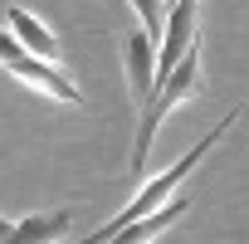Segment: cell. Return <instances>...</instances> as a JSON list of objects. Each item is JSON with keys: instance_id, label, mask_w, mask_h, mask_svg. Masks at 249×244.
Instances as JSON below:
<instances>
[{"instance_id": "5b68a950", "label": "cell", "mask_w": 249, "mask_h": 244, "mask_svg": "<svg viewBox=\"0 0 249 244\" xmlns=\"http://www.w3.org/2000/svg\"><path fill=\"white\" fill-rule=\"evenodd\" d=\"M186 210H191V200H186V195H171V200H161L152 215H142V220H132V225H122V229H117V239H122V244L157 239V234H161V229H171V225H176Z\"/></svg>"}, {"instance_id": "277c9868", "label": "cell", "mask_w": 249, "mask_h": 244, "mask_svg": "<svg viewBox=\"0 0 249 244\" xmlns=\"http://www.w3.org/2000/svg\"><path fill=\"white\" fill-rule=\"evenodd\" d=\"M122 64H127V88H132V103L142 107L152 98V73H157V44L137 30L127 35V44H122Z\"/></svg>"}, {"instance_id": "6da1fadb", "label": "cell", "mask_w": 249, "mask_h": 244, "mask_svg": "<svg viewBox=\"0 0 249 244\" xmlns=\"http://www.w3.org/2000/svg\"><path fill=\"white\" fill-rule=\"evenodd\" d=\"M205 88V78H200V49L191 44L181 59H176V69L152 88V98L142 103V112H137V137H132V171H147V157H152V142H157V127H161V117L181 103V98H196Z\"/></svg>"}, {"instance_id": "ba28073f", "label": "cell", "mask_w": 249, "mask_h": 244, "mask_svg": "<svg viewBox=\"0 0 249 244\" xmlns=\"http://www.w3.org/2000/svg\"><path fill=\"white\" fill-rule=\"evenodd\" d=\"M132 10L142 15V35L157 44L161 39V0H132Z\"/></svg>"}, {"instance_id": "8992f818", "label": "cell", "mask_w": 249, "mask_h": 244, "mask_svg": "<svg viewBox=\"0 0 249 244\" xmlns=\"http://www.w3.org/2000/svg\"><path fill=\"white\" fill-rule=\"evenodd\" d=\"M5 20H10V35H15L30 54H39V59H49V64H59V59H64V54H59V39H54V35H49V30H44L30 10H20V5H15Z\"/></svg>"}, {"instance_id": "52a82bcc", "label": "cell", "mask_w": 249, "mask_h": 244, "mask_svg": "<svg viewBox=\"0 0 249 244\" xmlns=\"http://www.w3.org/2000/svg\"><path fill=\"white\" fill-rule=\"evenodd\" d=\"M69 229V210H49V215H30L15 225V239L10 244H39V239H59Z\"/></svg>"}, {"instance_id": "9c48e42d", "label": "cell", "mask_w": 249, "mask_h": 244, "mask_svg": "<svg viewBox=\"0 0 249 244\" xmlns=\"http://www.w3.org/2000/svg\"><path fill=\"white\" fill-rule=\"evenodd\" d=\"M171 5H176V0H171Z\"/></svg>"}, {"instance_id": "7a4b0ae2", "label": "cell", "mask_w": 249, "mask_h": 244, "mask_svg": "<svg viewBox=\"0 0 249 244\" xmlns=\"http://www.w3.org/2000/svg\"><path fill=\"white\" fill-rule=\"evenodd\" d=\"M234 117H239V107H234L230 117H220V122H215V127H210V132L200 137V147H191V152H186L181 161H171V166H166V171H161L157 181H147V186H142V191L132 195V205H127V210H117V215H112L107 225H98V229H93V244H107V239H117V229H122V225H132V220L152 215V210H157L161 200H171V191H176V186H181V181H186V176H191V171L200 166V157H205V152H210V147H215V142H220V137H225V132L234 127Z\"/></svg>"}, {"instance_id": "3957f363", "label": "cell", "mask_w": 249, "mask_h": 244, "mask_svg": "<svg viewBox=\"0 0 249 244\" xmlns=\"http://www.w3.org/2000/svg\"><path fill=\"white\" fill-rule=\"evenodd\" d=\"M0 64H5V73H15L20 83H30L35 93H44V98H54V103H69V107H78V103H83V93L59 73V64H49V59L30 54L10 30H0Z\"/></svg>"}]
</instances>
